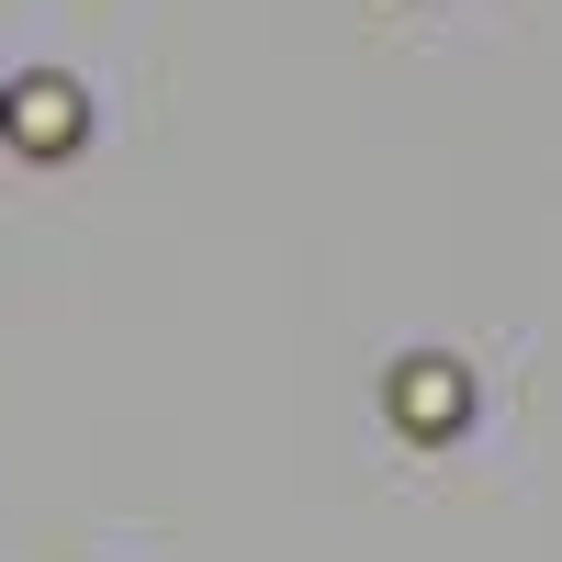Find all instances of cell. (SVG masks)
Segmentation results:
<instances>
[{"label":"cell","instance_id":"cell-1","mask_svg":"<svg viewBox=\"0 0 562 562\" xmlns=\"http://www.w3.org/2000/svg\"><path fill=\"white\" fill-rule=\"evenodd\" d=\"M394 416H405L416 439H450L461 416H473V383H461L450 360H405V371H394Z\"/></svg>","mask_w":562,"mask_h":562},{"label":"cell","instance_id":"cell-2","mask_svg":"<svg viewBox=\"0 0 562 562\" xmlns=\"http://www.w3.org/2000/svg\"><path fill=\"white\" fill-rule=\"evenodd\" d=\"M0 124H12L23 147H68V135H79V90L68 79H23L12 102H0Z\"/></svg>","mask_w":562,"mask_h":562}]
</instances>
